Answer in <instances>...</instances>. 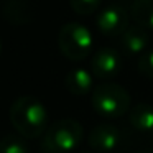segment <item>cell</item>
Instances as JSON below:
<instances>
[{"label":"cell","instance_id":"cell-4","mask_svg":"<svg viewBox=\"0 0 153 153\" xmlns=\"http://www.w3.org/2000/svg\"><path fill=\"white\" fill-rule=\"evenodd\" d=\"M58 46L64 58L71 61H82L92 53L94 38L91 30L82 23H66L58 35Z\"/></svg>","mask_w":153,"mask_h":153},{"label":"cell","instance_id":"cell-1","mask_svg":"<svg viewBox=\"0 0 153 153\" xmlns=\"http://www.w3.org/2000/svg\"><path fill=\"white\" fill-rule=\"evenodd\" d=\"M10 122L25 138H38L48 128V112L36 97L23 96L12 104Z\"/></svg>","mask_w":153,"mask_h":153},{"label":"cell","instance_id":"cell-13","mask_svg":"<svg viewBox=\"0 0 153 153\" xmlns=\"http://www.w3.org/2000/svg\"><path fill=\"white\" fill-rule=\"evenodd\" d=\"M23 135L7 133L0 138V153H30Z\"/></svg>","mask_w":153,"mask_h":153},{"label":"cell","instance_id":"cell-12","mask_svg":"<svg viewBox=\"0 0 153 153\" xmlns=\"http://www.w3.org/2000/svg\"><path fill=\"white\" fill-rule=\"evenodd\" d=\"M132 13L135 23L153 30V0H135L132 5Z\"/></svg>","mask_w":153,"mask_h":153},{"label":"cell","instance_id":"cell-7","mask_svg":"<svg viewBox=\"0 0 153 153\" xmlns=\"http://www.w3.org/2000/svg\"><path fill=\"white\" fill-rule=\"evenodd\" d=\"M150 45V30L142 25H132L120 35V50L127 56H140L148 50Z\"/></svg>","mask_w":153,"mask_h":153},{"label":"cell","instance_id":"cell-16","mask_svg":"<svg viewBox=\"0 0 153 153\" xmlns=\"http://www.w3.org/2000/svg\"><path fill=\"white\" fill-rule=\"evenodd\" d=\"M138 153H153V148H146V150H142V152Z\"/></svg>","mask_w":153,"mask_h":153},{"label":"cell","instance_id":"cell-6","mask_svg":"<svg viewBox=\"0 0 153 153\" xmlns=\"http://www.w3.org/2000/svg\"><path fill=\"white\" fill-rule=\"evenodd\" d=\"M122 71V54L114 48H100L91 58V73L100 81H109Z\"/></svg>","mask_w":153,"mask_h":153},{"label":"cell","instance_id":"cell-14","mask_svg":"<svg viewBox=\"0 0 153 153\" xmlns=\"http://www.w3.org/2000/svg\"><path fill=\"white\" fill-rule=\"evenodd\" d=\"M100 2L102 0H69V5L77 15L87 17V15H92L94 12L99 10Z\"/></svg>","mask_w":153,"mask_h":153},{"label":"cell","instance_id":"cell-9","mask_svg":"<svg viewBox=\"0 0 153 153\" xmlns=\"http://www.w3.org/2000/svg\"><path fill=\"white\" fill-rule=\"evenodd\" d=\"M66 89L74 96H84L87 92H92L94 89V74L89 73L87 69L82 68H76V69L69 71L66 76Z\"/></svg>","mask_w":153,"mask_h":153},{"label":"cell","instance_id":"cell-11","mask_svg":"<svg viewBox=\"0 0 153 153\" xmlns=\"http://www.w3.org/2000/svg\"><path fill=\"white\" fill-rule=\"evenodd\" d=\"M0 12L5 20L13 25H25L31 18V10L25 0H4Z\"/></svg>","mask_w":153,"mask_h":153},{"label":"cell","instance_id":"cell-8","mask_svg":"<svg viewBox=\"0 0 153 153\" xmlns=\"http://www.w3.org/2000/svg\"><path fill=\"white\" fill-rule=\"evenodd\" d=\"M122 143V132L112 123H99L89 133V145L97 152H112Z\"/></svg>","mask_w":153,"mask_h":153},{"label":"cell","instance_id":"cell-3","mask_svg":"<svg viewBox=\"0 0 153 153\" xmlns=\"http://www.w3.org/2000/svg\"><path fill=\"white\" fill-rule=\"evenodd\" d=\"M84 138V128L74 119H61L50 125L43 133L41 148L45 153L73 152Z\"/></svg>","mask_w":153,"mask_h":153},{"label":"cell","instance_id":"cell-10","mask_svg":"<svg viewBox=\"0 0 153 153\" xmlns=\"http://www.w3.org/2000/svg\"><path fill=\"white\" fill-rule=\"evenodd\" d=\"M130 125L142 133H153V105L150 104H137L128 110Z\"/></svg>","mask_w":153,"mask_h":153},{"label":"cell","instance_id":"cell-17","mask_svg":"<svg viewBox=\"0 0 153 153\" xmlns=\"http://www.w3.org/2000/svg\"><path fill=\"white\" fill-rule=\"evenodd\" d=\"M0 51H2V45H0Z\"/></svg>","mask_w":153,"mask_h":153},{"label":"cell","instance_id":"cell-15","mask_svg":"<svg viewBox=\"0 0 153 153\" xmlns=\"http://www.w3.org/2000/svg\"><path fill=\"white\" fill-rule=\"evenodd\" d=\"M137 64H138L137 68L140 74H143L148 79H153V50H146L145 53L140 54Z\"/></svg>","mask_w":153,"mask_h":153},{"label":"cell","instance_id":"cell-5","mask_svg":"<svg viewBox=\"0 0 153 153\" xmlns=\"http://www.w3.org/2000/svg\"><path fill=\"white\" fill-rule=\"evenodd\" d=\"M97 30L105 36H120L128 28V12L119 4H112L99 12L96 18Z\"/></svg>","mask_w":153,"mask_h":153},{"label":"cell","instance_id":"cell-2","mask_svg":"<svg viewBox=\"0 0 153 153\" xmlns=\"http://www.w3.org/2000/svg\"><path fill=\"white\" fill-rule=\"evenodd\" d=\"M91 102L94 110L105 119H119L128 112L132 105L130 94L127 92L125 87L107 81L94 86Z\"/></svg>","mask_w":153,"mask_h":153}]
</instances>
